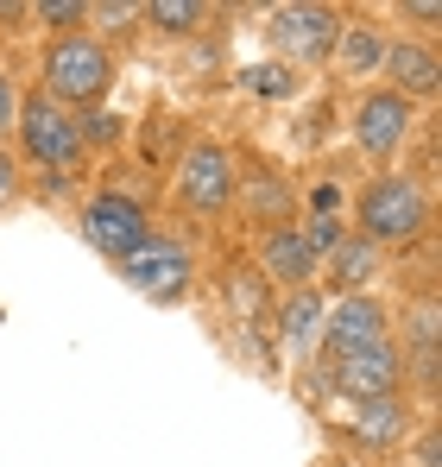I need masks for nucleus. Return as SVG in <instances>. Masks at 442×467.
I'll return each instance as SVG.
<instances>
[{
	"instance_id": "nucleus-8",
	"label": "nucleus",
	"mask_w": 442,
	"mask_h": 467,
	"mask_svg": "<svg viewBox=\"0 0 442 467\" xmlns=\"http://www.w3.org/2000/svg\"><path fill=\"white\" fill-rule=\"evenodd\" d=\"M385 328H392L385 304L361 291V297H342L335 310L322 316V328H316V335H322V348H329L335 360H348V354H361V348H379V341H392Z\"/></svg>"
},
{
	"instance_id": "nucleus-18",
	"label": "nucleus",
	"mask_w": 442,
	"mask_h": 467,
	"mask_svg": "<svg viewBox=\"0 0 442 467\" xmlns=\"http://www.w3.org/2000/svg\"><path fill=\"white\" fill-rule=\"evenodd\" d=\"M32 19H38V26H51L58 38H70L76 26L89 19V6H82V0H45V6H32Z\"/></svg>"
},
{
	"instance_id": "nucleus-4",
	"label": "nucleus",
	"mask_w": 442,
	"mask_h": 467,
	"mask_svg": "<svg viewBox=\"0 0 442 467\" xmlns=\"http://www.w3.org/2000/svg\"><path fill=\"white\" fill-rule=\"evenodd\" d=\"M121 278L133 285V291H146L152 304H177L184 291H190V253L177 246V240H164V234H152L146 246H133L127 259H121Z\"/></svg>"
},
{
	"instance_id": "nucleus-24",
	"label": "nucleus",
	"mask_w": 442,
	"mask_h": 467,
	"mask_svg": "<svg viewBox=\"0 0 442 467\" xmlns=\"http://www.w3.org/2000/svg\"><path fill=\"white\" fill-rule=\"evenodd\" d=\"M13 196H19V171H13V158L0 152V209H6Z\"/></svg>"
},
{
	"instance_id": "nucleus-15",
	"label": "nucleus",
	"mask_w": 442,
	"mask_h": 467,
	"mask_svg": "<svg viewBox=\"0 0 442 467\" xmlns=\"http://www.w3.org/2000/svg\"><path fill=\"white\" fill-rule=\"evenodd\" d=\"M373 278H379V246H367L361 234L342 240V246H335V285H342L348 297H361Z\"/></svg>"
},
{
	"instance_id": "nucleus-21",
	"label": "nucleus",
	"mask_w": 442,
	"mask_h": 467,
	"mask_svg": "<svg viewBox=\"0 0 442 467\" xmlns=\"http://www.w3.org/2000/svg\"><path fill=\"white\" fill-rule=\"evenodd\" d=\"M303 240H310V253H322V246L335 253L348 234H342V222H335V215H322V222H310V234H303Z\"/></svg>"
},
{
	"instance_id": "nucleus-22",
	"label": "nucleus",
	"mask_w": 442,
	"mask_h": 467,
	"mask_svg": "<svg viewBox=\"0 0 442 467\" xmlns=\"http://www.w3.org/2000/svg\"><path fill=\"white\" fill-rule=\"evenodd\" d=\"M411 348H437V304H417V316H411Z\"/></svg>"
},
{
	"instance_id": "nucleus-11",
	"label": "nucleus",
	"mask_w": 442,
	"mask_h": 467,
	"mask_svg": "<svg viewBox=\"0 0 442 467\" xmlns=\"http://www.w3.org/2000/svg\"><path fill=\"white\" fill-rule=\"evenodd\" d=\"M405 436H411V410H405V391L354 404V442H367V449H392V442H405Z\"/></svg>"
},
{
	"instance_id": "nucleus-7",
	"label": "nucleus",
	"mask_w": 442,
	"mask_h": 467,
	"mask_svg": "<svg viewBox=\"0 0 442 467\" xmlns=\"http://www.w3.org/2000/svg\"><path fill=\"white\" fill-rule=\"evenodd\" d=\"M227 196H234V158L209 140L190 146L177 164V202L196 209V215H216V209H227Z\"/></svg>"
},
{
	"instance_id": "nucleus-16",
	"label": "nucleus",
	"mask_w": 442,
	"mask_h": 467,
	"mask_svg": "<svg viewBox=\"0 0 442 467\" xmlns=\"http://www.w3.org/2000/svg\"><path fill=\"white\" fill-rule=\"evenodd\" d=\"M316 328H322V304H316V291H291V304L279 310V335H285V348H303Z\"/></svg>"
},
{
	"instance_id": "nucleus-23",
	"label": "nucleus",
	"mask_w": 442,
	"mask_h": 467,
	"mask_svg": "<svg viewBox=\"0 0 442 467\" xmlns=\"http://www.w3.org/2000/svg\"><path fill=\"white\" fill-rule=\"evenodd\" d=\"M13 114H19V95H13V77L0 70V133L13 127Z\"/></svg>"
},
{
	"instance_id": "nucleus-14",
	"label": "nucleus",
	"mask_w": 442,
	"mask_h": 467,
	"mask_svg": "<svg viewBox=\"0 0 442 467\" xmlns=\"http://www.w3.org/2000/svg\"><path fill=\"white\" fill-rule=\"evenodd\" d=\"M335 57H342L348 77H379V64H385V38H379L373 26H342Z\"/></svg>"
},
{
	"instance_id": "nucleus-12",
	"label": "nucleus",
	"mask_w": 442,
	"mask_h": 467,
	"mask_svg": "<svg viewBox=\"0 0 442 467\" xmlns=\"http://www.w3.org/2000/svg\"><path fill=\"white\" fill-rule=\"evenodd\" d=\"M266 278H279V285H291V291H310L316 253H310V240H303L297 228H272L266 234Z\"/></svg>"
},
{
	"instance_id": "nucleus-10",
	"label": "nucleus",
	"mask_w": 442,
	"mask_h": 467,
	"mask_svg": "<svg viewBox=\"0 0 442 467\" xmlns=\"http://www.w3.org/2000/svg\"><path fill=\"white\" fill-rule=\"evenodd\" d=\"M405 140H411V101L392 95V88L361 95V108H354V146L367 158H392Z\"/></svg>"
},
{
	"instance_id": "nucleus-3",
	"label": "nucleus",
	"mask_w": 442,
	"mask_h": 467,
	"mask_svg": "<svg viewBox=\"0 0 442 467\" xmlns=\"http://www.w3.org/2000/svg\"><path fill=\"white\" fill-rule=\"evenodd\" d=\"M13 127H19V146H26V158H32V164H51V171H58V164H70L76 146H82V133H76V114H70V108H58L45 88L19 101Z\"/></svg>"
},
{
	"instance_id": "nucleus-9",
	"label": "nucleus",
	"mask_w": 442,
	"mask_h": 467,
	"mask_svg": "<svg viewBox=\"0 0 442 467\" xmlns=\"http://www.w3.org/2000/svg\"><path fill=\"white\" fill-rule=\"evenodd\" d=\"M405 379H411V367H405V348H392V341L335 360V386L348 391L354 404H367V398H392V391H405Z\"/></svg>"
},
{
	"instance_id": "nucleus-1",
	"label": "nucleus",
	"mask_w": 442,
	"mask_h": 467,
	"mask_svg": "<svg viewBox=\"0 0 442 467\" xmlns=\"http://www.w3.org/2000/svg\"><path fill=\"white\" fill-rule=\"evenodd\" d=\"M354 222H361V240L367 246H411V240H424V228H430V196H424L417 177L385 171V177H373L367 190H361Z\"/></svg>"
},
{
	"instance_id": "nucleus-20",
	"label": "nucleus",
	"mask_w": 442,
	"mask_h": 467,
	"mask_svg": "<svg viewBox=\"0 0 442 467\" xmlns=\"http://www.w3.org/2000/svg\"><path fill=\"white\" fill-rule=\"evenodd\" d=\"M247 82H253L259 95H291V88H297L285 64H259V70H247Z\"/></svg>"
},
{
	"instance_id": "nucleus-19",
	"label": "nucleus",
	"mask_w": 442,
	"mask_h": 467,
	"mask_svg": "<svg viewBox=\"0 0 442 467\" xmlns=\"http://www.w3.org/2000/svg\"><path fill=\"white\" fill-rule=\"evenodd\" d=\"M89 19H101L108 32H127V19H140V6H133V0H95Z\"/></svg>"
},
{
	"instance_id": "nucleus-17",
	"label": "nucleus",
	"mask_w": 442,
	"mask_h": 467,
	"mask_svg": "<svg viewBox=\"0 0 442 467\" xmlns=\"http://www.w3.org/2000/svg\"><path fill=\"white\" fill-rule=\"evenodd\" d=\"M140 19H152V26L171 32V38H184V32H196V26L209 19V6H203V0H152V6H140Z\"/></svg>"
},
{
	"instance_id": "nucleus-13",
	"label": "nucleus",
	"mask_w": 442,
	"mask_h": 467,
	"mask_svg": "<svg viewBox=\"0 0 442 467\" xmlns=\"http://www.w3.org/2000/svg\"><path fill=\"white\" fill-rule=\"evenodd\" d=\"M379 70L398 77L392 95H405V101H411V95H437V82H442L437 51H430V45H411V38H405V45H385V64H379Z\"/></svg>"
},
{
	"instance_id": "nucleus-6",
	"label": "nucleus",
	"mask_w": 442,
	"mask_h": 467,
	"mask_svg": "<svg viewBox=\"0 0 442 467\" xmlns=\"http://www.w3.org/2000/svg\"><path fill=\"white\" fill-rule=\"evenodd\" d=\"M266 32H272L279 57H291V64H316V57H329L335 38H342V13H335V6H279Z\"/></svg>"
},
{
	"instance_id": "nucleus-25",
	"label": "nucleus",
	"mask_w": 442,
	"mask_h": 467,
	"mask_svg": "<svg viewBox=\"0 0 442 467\" xmlns=\"http://www.w3.org/2000/svg\"><path fill=\"white\" fill-rule=\"evenodd\" d=\"M417 386L437 391V348H417Z\"/></svg>"
},
{
	"instance_id": "nucleus-5",
	"label": "nucleus",
	"mask_w": 442,
	"mask_h": 467,
	"mask_svg": "<svg viewBox=\"0 0 442 467\" xmlns=\"http://www.w3.org/2000/svg\"><path fill=\"white\" fill-rule=\"evenodd\" d=\"M82 240L95 246V253H108V259H127L133 246H146L152 240V222L146 209L133 202V196H95L89 209H82Z\"/></svg>"
},
{
	"instance_id": "nucleus-2",
	"label": "nucleus",
	"mask_w": 442,
	"mask_h": 467,
	"mask_svg": "<svg viewBox=\"0 0 442 467\" xmlns=\"http://www.w3.org/2000/svg\"><path fill=\"white\" fill-rule=\"evenodd\" d=\"M108 82H114V57H108L101 38H82V32L51 38V51H45V95H51L58 108H89V101H101Z\"/></svg>"
},
{
	"instance_id": "nucleus-26",
	"label": "nucleus",
	"mask_w": 442,
	"mask_h": 467,
	"mask_svg": "<svg viewBox=\"0 0 442 467\" xmlns=\"http://www.w3.org/2000/svg\"><path fill=\"white\" fill-rule=\"evenodd\" d=\"M417 462L437 467V430H424V436H417Z\"/></svg>"
}]
</instances>
